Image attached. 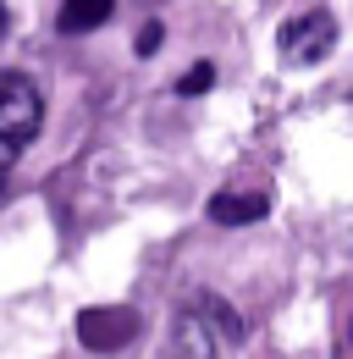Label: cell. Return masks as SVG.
Here are the masks:
<instances>
[{
    "instance_id": "6da1fadb",
    "label": "cell",
    "mask_w": 353,
    "mask_h": 359,
    "mask_svg": "<svg viewBox=\"0 0 353 359\" xmlns=\"http://www.w3.org/2000/svg\"><path fill=\"white\" fill-rule=\"evenodd\" d=\"M44 128V94L28 72H0V194L6 177L17 166V155L34 144V133Z\"/></svg>"
},
{
    "instance_id": "3957f363",
    "label": "cell",
    "mask_w": 353,
    "mask_h": 359,
    "mask_svg": "<svg viewBox=\"0 0 353 359\" xmlns=\"http://www.w3.org/2000/svg\"><path fill=\"white\" fill-rule=\"evenodd\" d=\"M78 337L94 354H122L138 337V310H127V304H94V310L78 315Z\"/></svg>"
},
{
    "instance_id": "9c48e42d",
    "label": "cell",
    "mask_w": 353,
    "mask_h": 359,
    "mask_svg": "<svg viewBox=\"0 0 353 359\" xmlns=\"http://www.w3.org/2000/svg\"><path fill=\"white\" fill-rule=\"evenodd\" d=\"M160 45H166V28H160V22H144V28H138V55H155Z\"/></svg>"
},
{
    "instance_id": "8992f818",
    "label": "cell",
    "mask_w": 353,
    "mask_h": 359,
    "mask_svg": "<svg viewBox=\"0 0 353 359\" xmlns=\"http://www.w3.org/2000/svg\"><path fill=\"white\" fill-rule=\"evenodd\" d=\"M111 11H116V0H61V17H55V28H61L67 39H78V34L105 28V22H111Z\"/></svg>"
},
{
    "instance_id": "8fae6325",
    "label": "cell",
    "mask_w": 353,
    "mask_h": 359,
    "mask_svg": "<svg viewBox=\"0 0 353 359\" xmlns=\"http://www.w3.org/2000/svg\"><path fill=\"white\" fill-rule=\"evenodd\" d=\"M348 343H353V320H348Z\"/></svg>"
},
{
    "instance_id": "277c9868",
    "label": "cell",
    "mask_w": 353,
    "mask_h": 359,
    "mask_svg": "<svg viewBox=\"0 0 353 359\" xmlns=\"http://www.w3.org/2000/svg\"><path fill=\"white\" fill-rule=\"evenodd\" d=\"M205 210H210L216 226H254V222L270 216V199H265V194H237V188H226V194H216Z\"/></svg>"
},
{
    "instance_id": "52a82bcc",
    "label": "cell",
    "mask_w": 353,
    "mask_h": 359,
    "mask_svg": "<svg viewBox=\"0 0 353 359\" xmlns=\"http://www.w3.org/2000/svg\"><path fill=\"white\" fill-rule=\"evenodd\" d=\"M193 310L210 320V332H216V337H226V343H243V315L232 310L226 299H216V293H199V304H193Z\"/></svg>"
},
{
    "instance_id": "5b68a950",
    "label": "cell",
    "mask_w": 353,
    "mask_h": 359,
    "mask_svg": "<svg viewBox=\"0 0 353 359\" xmlns=\"http://www.w3.org/2000/svg\"><path fill=\"white\" fill-rule=\"evenodd\" d=\"M172 332H176V354H182V359H216V332H210V320L193 310V304L176 310Z\"/></svg>"
},
{
    "instance_id": "ba28073f",
    "label": "cell",
    "mask_w": 353,
    "mask_h": 359,
    "mask_svg": "<svg viewBox=\"0 0 353 359\" xmlns=\"http://www.w3.org/2000/svg\"><path fill=\"white\" fill-rule=\"evenodd\" d=\"M210 83H216V61H193V67L176 78V94L193 100V94H210Z\"/></svg>"
},
{
    "instance_id": "7a4b0ae2",
    "label": "cell",
    "mask_w": 353,
    "mask_h": 359,
    "mask_svg": "<svg viewBox=\"0 0 353 359\" xmlns=\"http://www.w3.org/2000/svg\"><path fill=\"white\" fill-rule=\"evenodd\" d=\"M331 45H337V17L331 11H304L276 34L282 61H293V67H320L331 55Z\"/></svg>"
},
{
    "instance_id": "30bf717a",
    "label": "cell",
    "mask_w": 353,
    "mask_h": 359,
    "mask_svg": "<svg viewBox=\"0 0 353 359\" xmlns=\"http://www.w3.org/2000/svg\"><path fill=\"white\" fill-rule=\"evenodd\" d=\"M6 28H11V11H6V0H0V34H6Z\"/></svg>"
}]
</instances>
